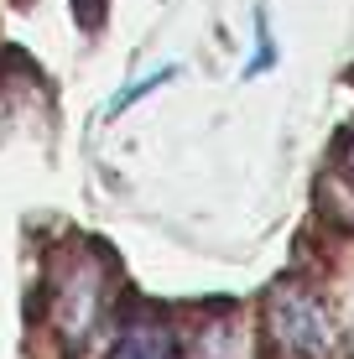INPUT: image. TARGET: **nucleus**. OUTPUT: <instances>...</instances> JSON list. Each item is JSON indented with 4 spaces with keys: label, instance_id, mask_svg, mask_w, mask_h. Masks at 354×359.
Instances as JSON below:
<instances>
[{
    "label": "nucleus",
    "instance_id": "1",
    "mask_svg": "<svg viewBox=\"0 0 354 359\" xmlns=\"http://www.w3.org/2000/svg\"><path fill=\"white\" fill-rule=\"evenodd\" d=\"M109 307V266L100 250H68L53 276V318L68 344H83Z\"/></svg>",
    "mask_w": 354,
    "mask_h": 359
},
{
    "label": "nucleus",
    "instance_id": "2",
    "mask_svg": "<svg viewBox=\"0 0 354 359\" xmlns=\"http://www.w3.org/2000/svg\"><path fill=\"white\" fill-rule=\"evenodd\" d=\"M276 349L292 359H328L339 349V328L328 318V307L313 297L308 287H276L271 307H266Z\"/></svg>",
    "mask_w": 354,
    "mask_h": 359
},
{
    "label": "nucleus",
    "instance_id": "3",
    "mask_svg": "<svg viewBox=\"0 0 354 359\" xmlns=\"http://www.w3.org/2000/svg\"><path fill=\"white\" fill-rule=\"evenodd\" d=\"M109 359H177V333L162 318H136V323H125Z\"/></svg>",
    "mask_w": 354,
    "mask_h": 359
},
{
    "label": "nucleus",
    "instance_id": "4",
    "mask_svg": "<svg viewBox=\"0 0 354 359\" xmlns=\"http://www.w3.org/2000/svg\"><path fill=\"white\" fill-rule=\"evenodd\" d=\"M193 359H245V344H240V333L229 323H209L198 349H193Z\"/></svg>",
    "mask_w": 354,
    "mask_h": 359
},
{
    "label": "nucleus",
    "instance_id": "5",
    "mask_svg": "<svg viewBox=\"0 0 354 359\" xmlns=\"http://www.w3.org/2000/svg\"><path fill=\"white\" fill-rule=\"evenodd\" d=\"M172 73H177V68H156V73H146V79L125 83V94H115V99H109V115H120V109H130V104H136V99H146L151 89H162V83L172 79Z\"/></svg>",
    "mask_w": 354,
    "mask_h": 359
},
{
    "label": "nucleus",
    "instance_id": "6",
    "mask_svg": "<svg viewBox=\"0 0 354 359\" xmlns=\"http://www.w3.org/2000/svg\"><path fill=\"white\" fill-rule=\"evenodd\" d=\"M255 47H261V53H255L250 63H245V79H255L261 68H271V63H276V53H271V21H266V11H255Z\"/></svg>",
    "mask_w": 354,
    "mask_h": 359
},
{
    "label": "nucleus",
    "instance_id": "7",
    "mask_svg": "<svg viewBox=\"0 0 354 359\" xmlns=\"http://www.w3.org/2000/svg\"><path fill=\"white\" fill-rule=\"evenodd\" d=\"M349 172H354V141H349Z\"/></svg>",
    "mask_w": 354,
    "mask_h": 359
}]
</instances>
